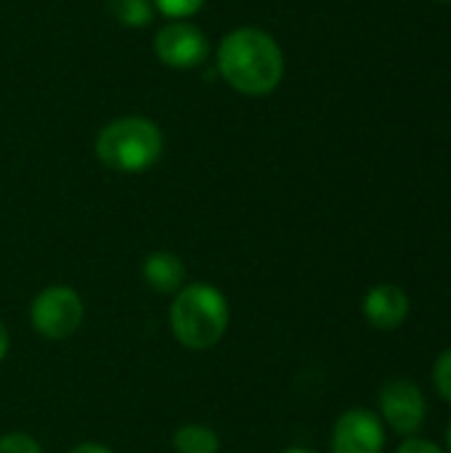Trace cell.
<instances>
[{
	"label": "cell",
	"instance_id": "cell-6",
	"mask_svg": "<svg viewBox=\"0 0 451 453\" xmlns=\"http://www.w3.org/2000/svg\"><path fill=\"white\" fill-rule=\"evenodd\" d=\"M154 53L170 69H194L207 61L210 40L205 37V32L199 27H194L183 19H173L157 32Z\"/></svg>",
	"mask_w": 451,
	"mask_h": 453
},
{
	"label": "cell",
	"instance_id": "cell-3",
	"mask_svg": "<svg viewBox=\"0 0 451 453\" xmlns=\"http://www.w3.org/2000/svg\"><path fill=\"white\" fill-rule=\"evenodd\" d=\"M162 149V130L146 117L112 119L96 138V157L114 173H146L159 162Z\"/></svg>",
	"mask_w": 451,
	"mask_h": 453
},
{
	"label": "cell",
	"instance_id": "cell-7",
	"mask_svg": "<svg viewBox=\"0 0 451 453\" xmlns=\"http://www.w3.org/2000/svg\"><path fill=\"white\" fill-rule=\"evenodd\" d=\"M332 453H383L385 451V425L369 409H348L338 417L330 438Z\"/></svg>",
	"mask_w": 451,
	"mask_h": 453
},
{
	"label": "cell",
	"instance_id": "cell-9",
	"mask_svg": "<svg viewBox=\"0 0 451 453\" xmlns=\"http://www.w3.org/2000/svg\"><path fill=\"white\" fill-rule=\"evenodd\" d=\"M144 281L159 295H178L186 287V265L173 252H152L141 265Z\"/></svg>",
	"mask_w": 451,
	"mask_h": 453
},
{
	"label": "cell",
	"instance_id": "cell-14",
	"mask_svg": "<svg viewBox=\"0 0 451 453\" xmlns=\"http://www.w3.org/2000/svg\"><path fill=\"white\" fill-rule=\"evenodd\" d=\"M0 453H43V449L27 433H8L0 438Z\"/></svg>",
	"mask_w": 451,
	"mask_h": 453
},
{
	"label": "cell",
	"instance_id": "cell-15",
	"mask_svg": "<svg viewBox=\"0 0 451 453\" xmlns=\"http://www.w3.org/2000/svg\"><path fill=\"white\" fill-rule=\"evenodd\" d=\"M396 453H447V449H441L439 443H433V441H425V438H407Z\"/></svg>",
	"mask_w": 451,
	"mask_h": 453
},
{
	"label": "cell",
	"instance_id": "cell-17",
	"mask_svg": "<svg viewBox=\"0 0 451 453\" xmlns=\"http://www.w3.org/2000/svg\"><path fill=\"white\" fill-rule=\"evenodd\" d=\"M5 353H8V329H5V324L0 321V361L5 358Z\"/></svg>",
	"mask_w": 451,
	"mask_h": 453
},
{
	"label": "cell",
	"instance_id": "cell-8",
	"mask_svg": "<svg viewBox=\"0 0 451 453\" xmlns=\"http://www.w3.org/2000/svg\"><path fill=\"white\" fill-rule=\"evenodd\" d=\"M364 319L377 332H396L407 324L412 300L399 284H377L364 295Z\"/></svg>",
	"mask_w": 451,
	"mask_h": 453
},
{
	"label": "cell",
	"instance_id": "cell-16",
	"mask_svg": "<svg viewBox=\"0 0 451 453\" xmlns=\"http://www.w3.org/2000/svg\"><path fill=\"white\" fill-rule=\"evenodd\" d=\"M69 453H112L106 446H101V443H80V446H74Z\"/></svg>",
	"mask_w": 451,
	"mask_h": 453
},
{
	"label": "cell",
	"instance_id": "cell-19",
	"mask_svg": "<svg viewBox=\"0 0 451 453\" xmlns=\"http://www.w3.org/2000/svg\"><path fill=\"white\" fill-rule=\"evenodd\" d=\"M447 453H451V422L449 427H447Z\"/></svg>",
	"mask_w": 451,
	"mask_h": 453
},
{
	"label": "cell",
	"instance_id": "cell-4",
	"mask_svg": "<svg viewBox=\"0 0 451 453\" xmlns=\"http://www.w3.org/2000/svg\"><path fill=\"white\" fill-rule=\"evenodd\" d=\"M85 316V305L72 287L56 284L43 289L29 308V321L35 332L45 340H66L72 337Z\"/></svg>",
	"mask_w": 451,
	"mask_h": 453
},
{
	"label": "cell",
	"instance_id": "cell-11",
	"mask_svg": "<svg viewBox=\"0 0 451 453\" xmlns=\"http://www.w3.org/2000/svg\"><path fill=\"white\" fill-rule=\"evenodd\" d=\"M106 11L112 13L117 24L128 29H141L154 16L152 0H106Z\"/></svg>",
	"mask_w": 451,
	"mask_h": 453
},
{
	"label": "cell",
	"instance_id": "cell-10",
	"mask_svg": "<svg viewBox=\"0 0 451 453\" xmlns=\"http://www.w3.org/2000/svg\"><path fill=\"white\" fill-rule=\"evenodd\" d=\"M173 446L178 453H218L221 438L207 425H183L173 435Z\"/></svg>",
	"mask_w": 451,
	"mask_h": 453
},
{
	"label": "cell",
	"instance_id": "cell-12",
	"mask_svg": "<svg viewBox=\"0 0 451 453\" xmlns=\"http://www.w3.org/2000/svg\"><path fill=\"white\" fill-rule=\"evenodd\" d=\"M433 388L447 403H451V348H447L433 364Z\"/></svg>",
	"mask_w": 451,
	"mask_h": 453
},
{
	"label": "cell",
	"instance_id": "cell-5",
	"mask_svg": "<svg viewBox=\"0 0 451 453\" xmlns=\"http://www.w3.org/2000/svg\"><path fill=\"white\" fill-rule=\"evenodd\" d=\"M380 419L401 438H415L428 419V401L412 380H388L377 395Z\"/></svg>",
	"mask_w": 451,
	"mask_h": 453
},
{
	"label": "cell",
	"instance_id": "cell-1",
	"mask_svg": "<svg viewBox=\"0 0 451 453\" xmlns=\"http://www.w3.org/2000/svg\"><path fill=\"white\" fill-rule=\"evenodd\" d=\"M218 72L245 96H268L284 77V53L268 32L239 27L218 45Z\"/></svg>",
	"mask_w": 451,
	"mask_h": 453
},
{
	"label": "cell",
	"instance_id": "cell-18",
	"mask_svg": "<svg viewBox=\"0 0 451 453\" xmlns=\"http://www.w3.org/2000/svg\"><path fill=\"white\" fill-rule=\"evenodd\" d=\"M282 453H316V451H311V449H300V446H295V449H287V451H282Z\"/></svg>",
	"mask_w": 451,
	"mask_h": 453
},
{
	"label": "cell",
	"instance_id": "cell-13",
	"mask_svg": "<svg viewBox=\"0 0 451 453\" xmlns=\"http://www.w3.org/2000/svg\"><path fill=\"white\" fill-rule=\"evenodd\" d=\"M152 3L167 19H189L205 5V0H152Z\"/></svg>",
	"mask_w": 451,
	"mask_h": 453
},
{
	"label": "cell",
	"instance_id": "cell-2",
	"mask_svg": "<svg viewBox=\"0 0 451 453\" xmlns=\"http://www.w3.org/2000/svg\"><path fill=\"white\" fill-rule=\"evenodd\" d=\"M229 316L223 292L205 281H194L175 295L170 308V329L183 348L207 350L226 334Z\"/></svg>",
	"mask_w": 451,
	"mask_h": 453
},
{
	"label": "cell",
	"instance_id": "cell-20",
	"mask_svg": "<svg viewBox=\"0 0 451 453\" xmlns=\"http://www.w3.org/2000/svg\"><path fill=\"white\" fill-rule=\"evenodd\" d=\"M444 3H451V0H444Z\"/></svg>",
	"mask_w": 451,
	"mask_h": 453
}]
</instances>
